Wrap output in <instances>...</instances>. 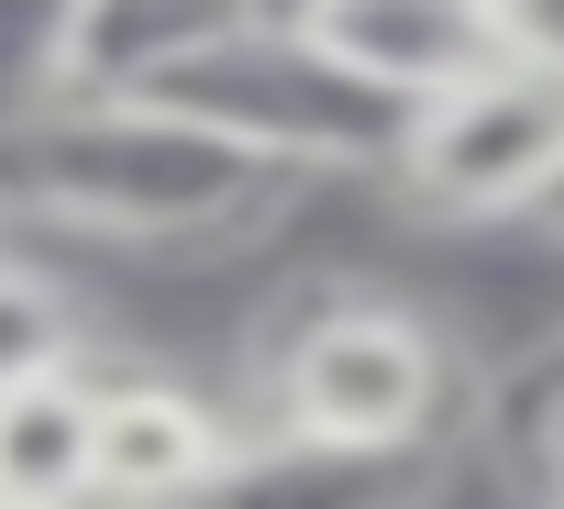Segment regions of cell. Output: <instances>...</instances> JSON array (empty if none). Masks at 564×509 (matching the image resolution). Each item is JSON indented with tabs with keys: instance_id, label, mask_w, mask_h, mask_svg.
<instances>
[{
	"instance_id": "obj_5",
	"label": "cell",
	"mask_w": 564,
	"mask_h": 509,
	"mask_svg": "<svg viewBox=\"0 0 564 509\" xmlns=\"http://www.w3.org/2000/svg\"><path fill=\"white\" fill-rule=\"evenodd\" d=\"M300 34H311L344 78H366L377 100H399V111L421 122L432 100H454V89H476L487 67H509L531 23L509 12V0H311Z\"/></svg>"
},
{
	"instance_id": "obj_4",
	"label": "cell",
	"mask_w": 564,
	"mask_h": 509,
	"mask_svg": "<svg viewBox=\"0 0 564 509\" xmlns=\"http://www.w3.org/2000/svg\"><path fill=\"white\" fill-rule=\"evenodd\" d=\"M520 56L432 100L388 166L421 221H542L564 199V12H520Z\"/></svg>"
},
{
	"instance_id": "obj_8",
	"label": "cell",
	"mask_w": 564,
	"mask_h": 509,
	"mask_svg": "<svg viewBox=\"0 0 564 509\" xmlns=\"http://www.w3.org/2000/svg\"><path fill=\"white\" fill-rule=\"evenodd\" d=\"M89 421H100L89 366L0 388V509H100L89 498Z\"/></svg>"
},
{
	"instance_id": "obj_9",
	"label": "cell",
	"mask_w": 564,
	"mask_h": 509,
	"mask_svg": "<svg viewBox=\"0 0 564 509\" xmlns=\"http://www.w3.org/2000/svg\"><path fill=\"white\" fill-rule=\"evenodd\" d=\"M67 366H78V300L0 243V388H34V377H67Z\"/></svg>"
},
{
	"instance_id": "obj_1",
	"label": "cell",
	"mask_w": 564,
	"mask_h": 509,
	"mask_svg": "<svg viewBox=\"0 0 564 509\" xmlns=\"http://www.w3.org/2000/svg\"><path fill=\"white\" fill-rule=\"evenodd\" d=\"M289 199V177L210 144L155 100H34L0 122V221L89 243H221Z\"/></svg>"
},
{
	"instance_id": "obj_7",
	"label": "cell",
	"mask_w": 564,
	"mask_h": 509,
	"mask_svg": "<svg viewBox=\"0 0 564 509\" xmlns=\"http://www.w3.org/2000/svg\"><path fill=\"white\" fill-rule=\"evenodd\" d=\"M221 454H232V421L199 388L100 377V421H89V498L100 509H188Z\"/></svg>"
},
{
	"instance_id": "obj_2",
	"label": "cell",
	"mask_w": 564,
	"mask_h": 509,
	"mask_svg": "<svg viewBox=\"0 0 564 509\" xmlns=\"http://www.w3.org/2000/svg\"><path fill=\"white\" fill-rule=\"evenodd\" d=\"M155 111L199 122L210 144L276 166V177H388L399 144H410V111L377 100L366 78H344L300 12H243V0H221V12L199 23V45L144 89Z\"/></svg>"
},
{
	"instance_id": "obj_3",
	"label": "cell",
	"mask_w": 564,
	"mask_h": 509,
	"mask_svg": "<svg viewBox=\"0 0 564 509\" xmlns=\"http://www.w3.org/2000/svg\"><path fill=\"white\" fill-rule=\"evenodd\" d=\"M254 432L355 443V454L454 443V344L399 300H322L276 333Z\"/></svg>"
},
{
	"instance_id": "obj_6",
	"label": "cell",
	"mask_w": 564,
	"mask_h": 509,
	"mask_svg": "<svg viewBox=\"0 0 564 509\" xmlns=\"http://www.w3.org/2000/svg\"><path fill=\"white\" fill-rule=\"evenodd\" d=\"M454 443L410 454H355V443H300V432H232L210 487L188 509H443Z\"/></svg>"
},
{
	"instance_id": "obj_10",
	"label": "cell",
	"mask_w": 564,
	"mask_h": 509,
	"mask_svg": "<svg viewBox=\"0 0 564 509\" xmlns=\"http://www.w3.org/2000/svg\"><path fill=\"white\" fill-rule=\"evenodd\" d=\"M509 465H520V487H531V509H564V344L520 377V399H509Z\"/></svg>"
}]
</instances>
